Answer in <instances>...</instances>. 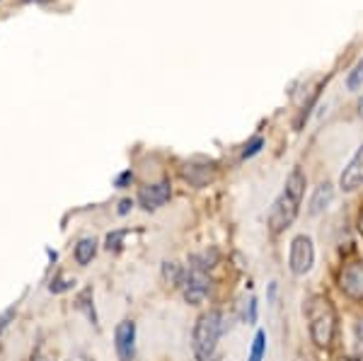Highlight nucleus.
I'll use <instances>...</instances> for the list:
<instances>
[{
	"instance_id": "nucleus-1",
	"label": "nucleus",
	"mask_w": 363,
	"mask_h": 361,
	"mask_svg": "<svg viewBox=\"0 0 363 361\" xmlns=\"http://www.w3.org/2000/svg\"><path fill=\"white\" fill-rule=\"evenodd\" d=\"M306 187H308L306 172L301 167H294L289 177H286L284 191L277 196V201L272 204V211H269V231L274 235L284 233L296 221L298 211H301L303 196H306Z\"/></svg>"
},
{
	"instance_id": "nucleus-2",
	"label": "nucleus",
	"mask_w": 363,
	"mask_h": 361,
	"mask_svg": "<svg viewBox=\"0 0 363 361\" xmlns=\"http://www.w3.org/2000/svg\"><path fill=\"white\" fill-rule=\"evenodd\" d=\"M303 316L308 320V333L315 347L330 349L337 337V311L327 296L315 294L303 301Z\"/></svg>"
},
{
	"instance_id": "nucleus-3",
	"label": "nucleus",
	"mask_w": 363,
	"mask_h": 361,
	"mask_svg": "<svg viewBox=\"0 0 363 361\" xmlns=\"http://www.w3.org/2000/svg\"><path fill=\"white\" fill-rule=\"evenodd\" d=\"M228 323L220 311H208L194 325V354L199 361H213L218 340L225 335Z\"/></svg>"
},
{
	"instance_id": "nucleus-4",
	"label": "nucleus",
	"mask_w": 363,
	"mask_h": 361,
	"mask_svg": "<svg viewBox=\"0 0 363 361\" xmlns=\"http://www.w3.org/2000/svg\"><path fill=\"white\" fill-rule=\"evenodd\" d=\"M315 265V243L310 235H296L291 240V252H289V267L296 277H303L313 270Z\"/></svg>"
},
{
	"instance_id": "nucleus-5",
	"label": "nucleus",
	"mask_w": 363,
	"mask_h": 361,
	"mask_svg": "<svg viewBox=\"0 0 363 361\" xmlns=\"http://www.w3.org/2000/svg\"><path fill=\"white\" fill-rule=\"evenodd\" d=\"M211 284H213V282H211L208 272L194 270V267H191L189 272H184V279H182V291H184L186 304H191V306L201 304V301L208 296Z\"/></svg>"
},
{
	"instance_id": "nucleus-6",
	"label": "nucleus",
	"mask_w": 363,
	"mask_h": 361,
	"mask_svg": "<svg viewBox=\"0 0 363 361\" xmlns=\"http://www.w3.org/2000/svg\"><path fill=\"white\" fill-rule=\"evenodd\" d=\"M339 289L351 301H363V262H349L339 272Z\"/></svg>"
},
{
	"instance_id": "nucleus-7",
	"label": "nucleus",
	"mask_w": 363,
	"mask_h": 361,
	"mask_svg": "<svg viewBox=\"0 0 363 361\" xmlns=\"http://www.w3.org/2000/svg\"><path fill=\"white\" fill-rule=\"evenodd\" d=\"M114 347L121 361H131L136 352V323L133 320H121L114 330Z\"/></svg>"
},
{
	"instance_id": "nucleus-8",
	"label": "nucleus",
	"mask_w": 363,
	"mask_h": 361,
	"mask_svg": "<svg viewBox=\"0 0 363 361\" xmlns=\"http://www.w3.org/2000/svg\"><path fill=\"white\" fill-rule=\"evenodd\" d=\"M169 196H172V187H169L167 179H162V182L145 184V187H140L138 204L145 209V211H155V209H160L162 204L169 201Z\"/></svg>"
},
{
	"instance_id": "nucleus-9",
	"label": "nucleus",
	"mask_w": 363,
	"mask_h": 361,
	"mask_svg": "<svg viewBox=\"0 0 363 361\" xmlns=\"http://www.w3.org/2000/svg\"><path fill=\"white\" fill-rule=\"evenodd\" d=\"M363 184V145L354 153V158L349 160V165L342 170L339 177V187L342 191H356Z\"/></svg>"
},
{
	"instance_id": "nucleus-10",
	"label": "nucleus",
	"mask_w": 363,
	"mask_h": 361,
	"mask_svg": "<svg viewBox=\"0 0 363 361\" xmlns=\"http://www.w3.org/2000/svg\"><path fill=\"white\" fill-rule=\"evenodd\" d=\"M213 174H216L213 162H186L182 167V177L189 184H194V187H206L211 179H213Z\"/></svg>"
},
{
	"instance_id": "nucleus-11",
	"label": "nucleus",
	"mask_w": 363,
	"mask_h": 361,
	"mask_svg": "<svg viewBox=\"0 0 363 361\" xmlns=\"http://www.w3.org/2000/svg\"><path fill=\"white\" fill-rule=\"evenodd\" d=\"M332 199H335V184H332V182L318 184V189H315L313 199H310L308 213H310V216H320V213L325 211V209L332 204Z\"/></svg>"
},
{
	"instance_id": "nucleus-12",
	"label": "nucleus",
	"mask_w": 363,
	"mask_h": 361,
	"mask_svg": "<svg viewBox=\"0 0 363 361\" xmlns=\"http://www.w3.org/2000/svg\"><path fill=\"white\" fill-rule=\"evenodd\" d=\"M75 262H78V265H90L92 262V257H95L97 255V240L95 238H83V240L78 243V245H75Z\"/></svg>"
},
{
	"instance_id": "nucleus-13",
	"label": "nucleus",
	"mask_w": 363,
	"mask_h": 361,
	"mask_svg": "<svg viewBox=\"0 0 363 361\" xmlns=\"http://www.w3.org/2000/svg\"><path fill=\"white\" fill-rule=\"evenodd\" d=\"M264 354H267V333H264V330H257L247 361H264Z\"/></svg>"
},
{
	"instance_id": "nucleus-14",
	"label": "nucleus",
	"mask_w": 363,
	"mask_h": 361,
	"mask_svg": "<svg viewBox=\"0 0 363 361\" xmlns=\"http://www.w3.org/2000/svg\"><path fill=\"white\" fill-rule=\"evenodd\" d=\"M162 274H165V279L172 287H182V279H184V270L177 265V262H165L162 265Z\"/></svg>"
},
{
	"instance_id": "nucleus-15",
	"label": "nucleus",
	"mask_w": 363,
	"mask_h": 361,
	"mask_svg": "<svg viewBox=\"0 0 363 361\" xmlns=\"http://www.w3.org/2000/svg\"><path fill=\"white\" fill-rule=\"evenodd\" d=\"M347 87H349V90H361V87H363V58L354 66V71L349 73Z\"/></svg>"
},
{
	"instance_id": "nucleus-16",
	"label": "nucleus",
	"mask_w": 363,
	"mask_h": 361,
	"mask_svg": "<svg viewBox=\"0 0 363 361\" xmlns=\"http://www.w3.org/2000/svg\"><path fill=\"white\" fill-rule=\"evenodd\" d=\"M262 145H264V141H262L259 136L257 138H252V141L245 145V150H242V158H252V155H257L262 150Z\"/></svg>"
},
{
	"instance_id": "nucleus-17",
	"label": "nucleus",
	"mask_w": 363,
	"mask_h": 361,
	"mask_svg": "<svg viewBox=\"0 0 363 361\" xmlns=\"http://www.w3.org/2000/svg\"><path fill=\"white\" fill-rule=\"evenodd\" d=\"M354 340H356V349H359V357L363 359V318L356 320L354 325Z\"/></svg>"
},
{
	"instance_id": "nucleus-18",
	"label": "nucleus",
	"mask_w": 363,
	"mask_h": 361,
	"mask_svg": "<svg viewBox=\"0 0 363 361\" xmlns=\"http://www.w3.org/2000/svg\"><path fill=\"white\" fill-rule=\"evenodd\" d=\"M245 323L250 325L257 323V299H250L247 306H245Z\"/></svg>"
},
{
	"instance_id": "nucleus-19",
	"label": "nucleus",
	"mask_w": 363,
	"mask_h": 361,
	"mask_svg": "<svg viewBox=\"0 0 363 361\" xmlns=\"http://www.w3.org/2000/svg\"><path fill=\"white\" fill-rule=\"evenodd\" d=\"M126 235V231H116L107 235V250H119L121 248V238Z\"/></svg>"
},
{
	"instance_id": "nucleus-20",
	"label": "nucleus",
	"mask_w": 363,
	"mask_h": 361,
	"mask_svg": "<svg viewBox=\"0 0 363 361\" xmlns=\"http://www.w3.org/2000/svg\"><path fill=\"white\" fill-rule=\"evenodd\" d=\"M131 179H133V172H131V170H126L124 174H119V177H116V187H119V189H124L126 184L131 182Z\"/></svg>"
},
{
	"instance_id": "nucleus-21",
	"label": "nucleus",
	"mask_w": 363,
	"mask_h": 361,
	"mask_svg": "<svg viewBox=\"0 0 363 361\" xmlns=\"http://www.w3.org/2000/svg\"><path fill=\"white\" fill-rule=\"evenodd\" d=\"M131 209H133V201L131 199H124V201L119 204V213H121V216H126V213L131 211Z\"/></svg>"
},
{
	"instance_id": "nucleus-22",
	"label": "nucleus",
	"mask_w": 363,
	"mask_h": 361,
	"mask_svg": "<svg viewBox=\"0 0 363 361\" xmlns=\"http://www.w3.org/2000/svg\"><path fill=\"white\" fill-rule=\"evenodd\" d=\"M356 228H359V233L363 235V211L359 213V221H356Z\"/></svg>"
},
{
	"instance_id": "nucleus-23",
	"label": "nucleus",
	"mask_w": 363,
	"mask_h": 361,
	"mask_svg": "<svg viewBox=\"0 0 363 361\" xmlns=\"http://www.w3.org/2000/svg\"><path fill=\"white\" fill-rule=\"evenodd\" d=\"M359 114L363 116V95H361V100H359Z\"/></svg>"
},
{
	"instance_id": "nucleus-24",
	"label": "nucleus",
	"mask_w": 363,
	"mask_h": 361,
	"mask_svg": "<svg viewBox=\"0 0 363 361\" xmlns=\"http://www.w3.org/2000/svg\"><path fill=\"white\" fill-rule=\"evenodd\" d=\"M294 361H308L306 357H303V354H296V359Z\"/></svg>"
},
{
	"instance_id": "nucleus-25",
	"label": "nucleus",
	"mask_w": 363,
	"mask_h": 361,
	"mask_svg": "<svg viewBox=\"0 0 363 361\" xmlns=\"http://www.w3.org/2000/svg\"><path fill=\"white\" fill-rule=\"evenodd\" d=\"M37 361H44V359H37Z\"/></svg>"
}]
</instances>
